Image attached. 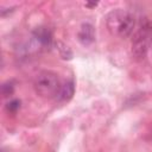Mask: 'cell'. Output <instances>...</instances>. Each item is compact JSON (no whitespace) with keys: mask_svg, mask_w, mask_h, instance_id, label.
<instances>
[{"mask_svg":"<svg viewBox=\"0 0 152 152\" xmlns=\"http://www.w3.org/2000/svg\"><path fill=\"white\" fill-rule=\"evenodd\" d=\"M97 5V2H87L84 6H87V7H95Z\"/></svg>","mask_w":152,"mask_h":152,"instance_id":"obj_9","label":"cell"},{"mask_svg":"<svg viewBox=\"0 0 152 152\" xmlns=\"http://www.w3.org/2000/svg\"><path fill=\"white\" fill-rule=\"evenodd\" d=\"M2 152H5V151H2Z\"/></svg>","mask_w":152,"mask_h":152,"instance_id":"obj_10","label":"cell"},{"mask_svg":"<svg viewBox=\"0 0 152 152\" xmlns=\"http://www.w3.org/2000/svg\"><path fill=\"white\" fill-rule=\"evenodd\" d=\"M107 27L112 34L127 38L133 33L135 19L134 15L125 10H114L107 15Z\"/></svg>","mask_w":152,"mask_h":152,"instance_id":"obj_1","label":"cell"},{"mask_svg":"<svg viewBox=\"0 0 152 152\" xmlns=\"http://www.w3.org/2000/svg\"><path fill=\"white\" fill-rule=\"evenodd\" d=\"M32 37L40 48L48 49L52 45V32L49 27L45 26L36 27L32 32Z\"/></svg>","mask_w":152,"mask_h":152,"instance_id":"obj_4","label":"cell"},{"mask_svg":"<svg viewBox=\"0 0 152 152\" xmlns=\"http://www.w3.org/2000/svg\"><path fill=\"white\" fill-rule=\"evenodd\" d=\"M77 37H78V40L83 44V45H89L94 42L95 39V31H94V27L91 24L89 23H84L82 24L78 33H77Z\"/></svg>","mask_w":152,"mask_h":152,"instance_id":"obj_5","label":"cell"},{"mask_svg":"<svg viewBox=\"0 0 152 152\" xmlns=\"http://www.w3.org/2000/svg\"><path fill=\"white\" fill-rule=\"evenodd\" d=\"M152 43V20L145 19L132 38V53L137 59H144Z\"/></svg>","mask_w":152,"mask_h":152,"instance_id":"obj_2","label":"cell"},{"mask_svg":"<svg viewBox=\"0 0 152 152\" xmlns=\"http://www.w3.org/2000/svg\"><path fill=\"white\" fill-rule=\"evenodd\" d=\"M75 93V84L74 81H66L64 84L61 86V89L58 91L57 99L59 101H69Z\"/></svg>","mask_w":152,"mask_h":152,"instance_id":"obj_6","label":"cell"},{"mask_svg":"<svg viewBox=\"0 0 152 152\" xmlns=\"http://www.w3.org/2000/svg\"><path fill=\"white\" fill-rule=\"evenodd\" d=\"M36 93L44 99L57 97L58 91L61 89V83L58 76L52 71H42L37 75L33 83Z\"/></svg>","mask_w":152,"mask_h":152,"instance_id":"obj_3","label":"cell"},{"mask_svg":"<svg viewBox=\"0 0 152 152\" xmlns=\"http://www.w3.org/2000/svg\"><path fill=\"white\" fill-rule=\"evenodd\" d=\"M13 90H14V86H13L12 82H6V83H4L1 86V93H2V95L5 97L11 96L13 94Z\"/></svg>","mask_w":152,"mask_h":152,"instance_id":"obj_8","label":"cell"},{"mask_svg":"<svg viewBox=\"0 0 152 152\" xmlns=\"http://www.w3.org/2000/svg\"><path fill=\"white\" fill-rule=\"evenodd\" d=\"M20 100H18V99H13V100H11V101H8L7 103H6V110H7V113H10V114H15L18 110H19V108H20Z\"/></svg>","mask_w":152,"mask_h":152,"instance_id":"obj_7","label":"cell"}]
</instances>
